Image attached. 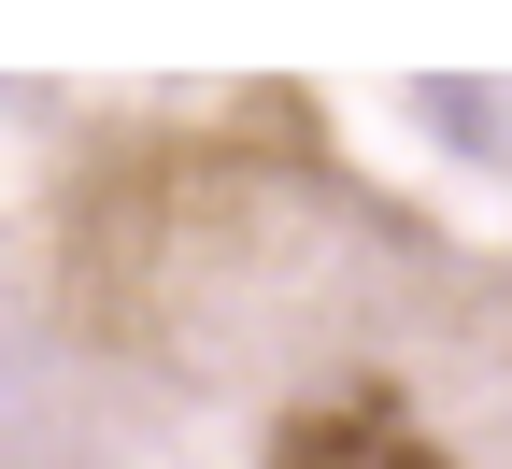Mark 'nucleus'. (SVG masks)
Here are the masks:
<instances>
[{
  "label": "nucleus",
  "mask_w": 512,
  "mask_h": 469,
  "mask_svg": "<svg viewBox=\"0 0 512 469\" xmlns=\"http://www.w3.org/2000/svg\"><path fill=\"white\" fill-rule=\"evenodd\" d=\"M271 469H456V455L427 441V413H413L399 384H328V398L285 413Z\"/></svg>",
  "instance_id": "f257e3e1"
}]
</instances>
